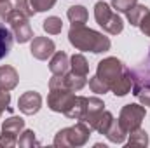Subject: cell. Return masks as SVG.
Segmentation results:
<instances>
[{
  "label": "cell",
  "mask_w": 150,
  "mask_h": 148,
  "mask_svg": "<svg viewBox=\"0 0 150 148\" xmlns=\"http://www.w3.org/2000/svg\"><path fill=\"white\" fill-rule=\"evenodd\" d=\"M96 75L108 85L115 96H126L131 92V75L129 68L117 58H105L98 63Z\"/></svg>",
  "instance_id": "cell-1"
},
{
  "label": "cell",
  "mask_w": 150,
  "mask_h": 148,
  "mask_svg": "<svg viewBox=\"0 0 150 148\" xmlns=\"http://www.w3.org/2000/svg\"><path fill=\"white\" fill-rule=\"evenodd\" d=\"M68 40L79 51H91V52H107L112 45L110 38L105 37L100 32H94L91 28H86L84 25H72L68 32Z\"/></svg>",
  "instance_id": "cell-2"
},
{
  "label": "cell",
  "mask_w": 150,
  "mask_h": 148,
  "mask_svg": "<svg viewBox=\"0 0 150 148\" xmlns=\"http://www.w3.org/2000/svg\"><path fill=\"white\" fill-rule=\"evenodd\" d=\"M91 132H93V129L86 122H79V124H75L72 127L58 131V134L54 136V147H58V148L84 147L89 141Z\"/></svg>",
  "instance_id": "cell-3"
},
{
  "label": "cell",
  "mask_w": 150,
  "mask_h": 148,
  "mask_svg": "<svg viewBox=\"0 0 150 148\" xmlns=\"http://www.w3.org/2000/svg\"><path fill=\"white\" fill-rule=\"evenodd\" d=\"M94 18L96 23L110 35H117L124 30V23L117 12H113L108 4L105 2H96L94 5Z\"/></svg>",
  "instance_id": "cell-4"
},
{
  "label": "cell",
  "mask_w": 150,
  "mask_h": 148,
  "mask_svg": "<svg viewBox=\"0 0 150 148\" xmlns=\"http://www.w3.org/2000/svg\"><path fill=\"white\" fill-rule=\"evenodd\" d=\"M129 75H131V84H133L131 92L134 96H138L143 91H150V51L142 63L129 68Z\"/></svg>",
  "instance_id": "cell-5"
},
{
  "label": "cell",
  "mask_w": 150,
  "mask_h": 148,
  "mask_svg": "<svg viewBox=\"0 0 150 148\" xmlns=\"http://www.w3.org/2000/svg\"><path fill=\"white\" fill-rule=\"evenodd\" d=\"M74 91L70 89H63V87H54L51 89L49 96H47V106L52 111H58V113H67V111L72 108L75 101Z\"/></svg>",
  "instance_id": "cell-6"
},
{
  "label": "cell",
  "mask_w": 150,
  "mask_h": 148,
  "mask_svg": "<svg viewBox=\"0 0 150 148\" xmlns=\"http://www.w3.org/2000/svg\"><path fill=\"white\" fill-rule=\"evenodd\" d=\"M9 25H11V30H12V35L14 38L19 42V44H26L28 40H32L33 37V30L28 23V18L23 16L21 12H18L16 9L9 14V18L5 19Z\"/></svg>",
  "instance_id": "cell-7"
},
{
  "label": "cell",
  "mask_w": 150,
  "mask_h": 148,
  "mask_svg": "<svg viewBox=\"0 0 150 148\" xmlns=\"http://www.w3.org/2000/svg\"><path fill=\"white\" fill-rule=\"evenodd\" d=\"M145 118V108L142 105H126L120 115H119V124L124 127V131L129 134L131 131L138 129Z\"/></svg>",
  "instance_id": "cell-8"
},
{
  "label": "cell",
  "mask_w": 150,
  "mask_h": 148,
  "mask_svg": "<svg viewBox=\"0 0 150 148\" xmlns=\"http://www.w3.org/2000/svg\"><path fill=\"white\" fill-rule=\"evenodd\" d=\"M25 129V120L21 117H11L4 122L2 125V134H0V147H14L18 145V134H21Z\"/></svg>",
  "instance_id": "cell-9"
},
{
  "label": "cell",
  "mask_w": 150,
  "mask_h": 148,
  "mask_svg": "<svg viewBox=\"0 0 150 148\" xmlns=\"http://www.w3.org/2000/svg\"><path fill=\"white\" fill-rule=\"evenodd\" d=\"M87 77H82V75H75L74 72L65 75H54L51 80H49V89H54V87H63V89H70V91H80L84 85H86V80Z\"/></svg>",
  "instance_id": "cell-10"
},
{
  "label": "cell",
  "mask_w": 150,
  "mask_h": 148,
  "mask_svg": "<svg viewBox=\"0 0 150 148\" xmlns=\"http://www.w3.org/2000/svg\"><path fill=\"white\" fill-rule=\"evenodd\" d=\"M30 52L35 59L44 61L54 54V42L47 37H35L30 45Z\"/></svg>",
  "instance_id": "cell-11"
},
{
  "label": "cell",
  "mask_w": 150,
  "mask_h": 148,
  "mask_svg": "<svg viewBox=\"0 0 150 148\" xmlns=\"http://www.w3.org/2000/svg\"><path fill=\"white\" fill-rule=\"evenodd\" d=\"M18 106H19V110L23 111L25 115H33L42 106V96L38 92H35V91H28V92L19 96Z\"/></svg>",
  "instance_id": "cell-12"
},
{
  "label": "cell",
  "mask_w": 150,
  "mask_h": 148,
  "mask_svg": "<svg viewBox=\"0 0 150 148\" xmlns=\"http://www.w3.org/2000/svg\"><path fill=\"white\" fill-rule=\"evenodd\" d=\"M19 82V75L16 68L5 65L0 66V91H12Z\"/></svg>",
  "instance_id": "cell-13"
},
{
  "label": "cell",
  "mask_w": 150,
  "mask_h": 148,
  "mask_svg": "<svg viewBox=\"0 0 150 148\" xmlns=\"http://www.w3.org/2000/svg\"><path fill=\"white\" fill-rule=\"evenodd\" d=\"M68 68H70V59L67 56V52L63 51H58L54 52L51 63H49V70L52 75H65L68 73Z\"/></svg>",
  "instance_id": "cell-14"
},
{
  "label": "cell",
  "mask_w": 150,
  "mask_h": 148,
  "mask_svg": "<svg viewBox=\"0 0 150 148\" xmlns=\"http://www.w3.org/2000/svg\"><path fill=\"white\" fill-rule=\"evenodd\" d=\"M103 101L100 98H87V111H86V117H84V122L91 127L93 122L96 120V117L103 111Z\"/></svg>",
  "instance_id": "cell-15"
},
{
  "label": "cell",
  "mask_w": 150,
  "mask_h": 148,
  "mask_svg": "<svg viewBox=\"0 0 150 148\" xmlns=\"http://www.w3.org/2000/svg\"><path fill=\"white\" fill-rule=\"evenodd\" d=\"M86 111H87V98H84V96H77L75 101H74V105H72V108L67 111L65 115H67L68 118H75V120L84 122Z\"/></svg>",
  "instance_id": "cell-16"
},
{
  "label": "cell",
  "mask_w": 150,
  "mask_h": 148,
  "mask_svg": "<svg viewBox=\"0 0 150 148\" xmlns=\"http://www.w3.org/2000/svg\"><path fill=\"white\" fill-rule=\"evenodd\" d=\"M12 30H9L4 23H0V59H4L12 47Z\"/></svg>",
  "instance_id": "cell-17"
},
{
  "label": "cell",
  "mask_w": 150,
  "mask_h": 148,
  "mask_svg": "<svg viewBox=\"0 0 150 148\" xmlns=\"http://www.w3.org/2000/svg\"><path fill=\"white\" fill-rule=\"evenodd\" d=\"M112 122H113V115L110 113V111L103 110L98 117H96V120L93 122L91 129H93V131H98L100 134H107V131L110 129Z\"/></svg>",
  "instance_id": "cell-18"
},
{
  "label": "cell",
  "mask_w": 150,
  "mask_h": 148,
  "mask_svg": "<svg viewBox=\"0 0 150 148\" xmlns=\"http://www.w3.org/2000/svg\"><path fill=\"white\" fill-rule=\"evenodd\" d=\"M112 143L115 145H120V143H124L126 141V136H127V132L124 131V127L119 124V120H113L112 125H110V129L107 131V134H105Z\"/></svg>",
  "instance_id": "cell-19"
},
{
  "label": "cell",
  "mask_w": 150,
  "mask_h": 148,
  "mask_svg": "<svg viewBox=\"0 0 150 148\" xmlns=\"http://www.w3.org/2000/svg\"><path fill=\"white\" fill-rule=\"evenodd\" d=\"M70 68L75 75H82V77H87L89 73V65H87V59L82 56V54H74L70 58Z\"/></svg>",
  "instance_id": "cell-20"
},
{
  "label": "cell",
  "mask_w": 150,
  "mask_h": 148,
  "mask_svg": "<svg viewBox=\"0 0 150 148\" xmlns=\"http://www.w3.org/2000/svg\"><path fill=\"white\" fill-rule=\"evenodd\" d=\"M67 16H68V19H70L72 25H84V23L87 21V11H86V7H82V5H74V7H70L68 12H67Z\"/></svg>",
  "instance_id": "cell-21"
},
{
  "label": "cell",
  "mask_w": 150,
  "mask_h": 148,
  "mask_svg": "<svg viewBox=\"0 0 150 148\" xmlns=\"http://www.w3.org/2000/svg\"><path fill=\"white\" fill-rule=\"evenodd\" d=\"M150 9L147 5H134V7H131L127 12H126V16H127V19H129V23L133 25V26H138L140 25V21L143 19V16L149 12Z\"/></svg>",
  "instance_id": "cell-22"
},
{
  "label": "cell",
  "mask_w": 150,
  "mask_h": 148,
  "mask_svg": "<svg viewBox=\"0 0 150 148\" xmlns=\"http://www.w3.org/2000/svg\"><path fill=\"white\" fill-rule=\"evenodd\" d=\"M129 141H127V148L131 147H147L149 145V136H147V132L143 131V129H134V131H131L129 132Z\"/></svg>",
  "instance_id": "cell-23"
},
{
  "label": "cell",
  "mask_w": 150,
  "mask_h": 148,
  "mask_svg": "<svg viewBox=\"0 0 150 148\" xmlns=\"http://www.w3.org/2000/svg\"><path fill=\"white\" fill-rule=\"evenodd\" d=\"M42 28H44V32H47L49 35H58V33H61V30H63V21H61L58 16H51V18L44 19Z\"/></svg>",
  "instance_id": "cell-24"
},
{
  "label": "cell",
  "mask_w": 150,
  "mask_h": 148,
  "mask_svg": "<svg viewBox=\"0 0 150 148\" xmlns=\"http://www.w3.org/2000/svg\"><path fill=\"white\" fill-rule=\"evenodd\" d=\"M18 145H19V147H38L40 143L35 140V132L30 131V129H26V131H23L21 136L18 138Z\"/></svg>",
  "instance_id": "cell-25"
},
{
  "label": "cell",
  "mask_w": 150,
  "mask_h": 148,
  "mask_svg": "<svg viewBox=\"0 0 150 148\" xmlns=\"http://www.w3.org/2000/svg\"><path fill=\"white\" fill-rule=\"evenodd\" d=\"M89 87H91V91L93 92H96V94H105V92H108L110 89H108V85L96 75V77H91L89 78Z\"/></svg>",
  "instance_id": "cell-26"
},
{
  "label": "cell",
  "mask_w": 150,
  "mask_h": 148,
  "mask_svg": "<svg viewBox=\"0 0 150 148\" xmlns=\"http://www.w3.org/2000/svg\"><path fill=\"white\" fill-rule=\"evenodd\" d=\"M14 9H16L18 12H21L23 16H26V18H32V16L35 14V11H33V7H32L30 0H16Z\"/></svg>",
  "instance_id": "cell-27"
},
{
  "label": "cell",
  "mask_w": 150,
  "mask_h": 148,
  "mask_svg": "<svg viewBox=\"0 0 150 148\" xmlns=\"http://www.w3.org/2000/svg\"><path fill=\"white\" fill-rule=\"evenodd\" d=\"M30 4H32L35 12H45V11L54 7L56 0H30Z\"/></svg>",
  "instance_id": "cell-28"
},
{
  "label": "cell",
  "mask_w": 150,
  "mask_h": 148,
  "mask_svg": "<svg viewBox=\"0 0 150 148\" xmlns=\"http://www.w3.org/2000/svg\"><path fill=\"white\" fill-rule=\"evenodd\" d=\"M136 4H138V0H112V5L113 9H117V12H127Z\"/></svg>",
  "instance_id": "cell-29"
},
{
  "label": "cell",
  "mask_w": 150,
  "mask_h": 148,
  "mask_svg": "<svg viewBox=\"0 0 150 148\" xmlns=\"http://www.w3.org/2000/svg\"><path fill=\"white\" fill-rule=\"evenodd\" d=\"M12 11H14L12 0H0V19H4V21H5Z\"/></svg>",
  "instance_id": "cell-30"
},
{
  "label": "cell",
  "mask_w": 150,
  "mask_h": 148,
  "mask_svg": "<svg viewBox=\"0 0 150 148\" xmlns=\"http://www.w3.org/2000/svg\"><path fill=\"white\" fill-rule=\"evenodd\" d=\"M138 28L142 30V33L143 35H147V37H150V11L143 16V19L140 21V25H138Z\"/></svg>",
  "instance_id": "cell-31"
},
{
  "label": "cell",
  "mask_w": 150,
  "mask_h": 148,
  "mask_svg": "<svg viewBox=\"0 0 150 148\" xmlns=\"http://www.w3.org/2000/svg\"><path fill=\"white\" fill-rule=\"evenodd\" d=\"M2 111H4V110H0V115H2Z\"/></svg>",
  "instance_id": "cell-32"
}]
</instances>
